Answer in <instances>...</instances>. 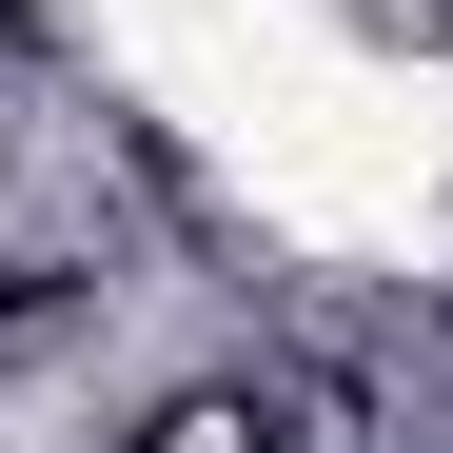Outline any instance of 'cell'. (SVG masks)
I'll use <instances>...</instances> for the list:
<instances>
[{"label":"cell","mask_w":453,"mask_h":453,"mask_svg":"<svg viewBox=\"0 0 453 453\" xmlns=\"http://www.w3.org/2000/svg\"><path fill=\"white\" fill-rule=\"evenodd\" d=\"M0 20H20V0H0Z\"/></svg>","instance_id":"obj_1"}]
</instances>
